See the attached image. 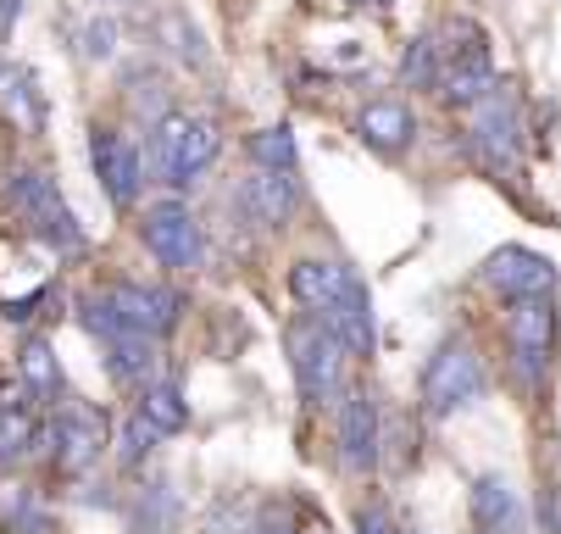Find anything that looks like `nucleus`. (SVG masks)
<instances>
[{
  "label": "nucleus",
  "instance_id": "obj_8",
  "mask_svg": "<svg viewBox=\"0 0 561 534\" xmlns=\"http://www.w3.org/2000/svg\"><path fill=\"white\" fill-rule=\"evenodd\" d=\"M289 295L300 300L306 313H340V307H373L367 284L345 268V262H323V257H300L289 268Z\"/></svg>",
  "mask_w": 561,
  "mask_h": 534
},
{
  "label": "nucleus",
  "instance_id": "obj_30",
  "mask_svg": "<svg viewBox=\"0 0 561 534\" xmlns=\"http://www.w3.org/2000/svg\"><path fill=\"white\" fill-rule=\"evenodd\" d=\"M539 523H545V534H561V490L539 496Z\"/></svg>",
  "mask_w": 561,
  "mask_h": 534
},
{
  "label": "nucleus",
  "instance_id": "obj_26",
  "mask_svg": "<svg viewBox=\"0 0 561 534\" xmlns=\"http://www.w3.org/2000/svg\"><path fill=\"white\" fill-rule=\"evenodd\" d=\"M156 440H162V434H156V429H150V423H145V418L134 412V418L123 423V445H117V463H123V468H139L145 456H150V445H156Z\"/></svg>",
  "mask_w": 561,
  "mask_h": 534
},
{
  "label": "nucleus",
  "instance_id": "obj_10",
  "mask_svg": "<svg viewBox=\"0 0 561 534\" xmlns=\"http://www.w3.org/2000/svg\"><path fill=\"white\" fill-rule=\"evenodd\" d=\"M383 456V412L367 390H351L340 401V463L345 474H373Z\"/></svg>",
  "mask_w": 561,
  "mask_h": 534
},
{
  "label": "nucleus",
  "instance_id": "obj_19",
  "mask_svg": "<svg viewBox=\"0 0 561 534\" xmlns=\"http://www.w3.org/2000/svg\"><path fill=\"white\" fill-rule=\"evenodd\" d=\"M501 84H495V67H490V50H472V56H456L445 61V79H439V95L450 106H478L490 101Z\"/></svg>",
  "mask_w": 561,
  "mask_h": 534
},
{
  "label": "nucleus",
  "instance_id": "obj_31",
  "mask_svg": "<svg viewBox=\"0 0 561 534\" xmlns=\"http://www.w3.org/2000/svg\"><path fill=\"white\" fill-rule=\"evenodd\" d=\"M39 300H45V289H39V295H23V300H7V318H12V323H28Z\"/></svg>",
  "mask_w": 561,
  "mask_h": 534
},
{
  "label": "nucleus",
  "instance_id": "obj_22",
  "mask_svg": "<svg viewBox=\"0 0 561 534\" xmlns=\"http://www.w3.org/2000/svg\"><path fill=\"white\" fill-rule=\"evenodd\" d=\"M18 373H23V385L34 401H56L61 396V362L50 351V340H28L23 356H18Z\"/></svg>",
  "mask_w": 561,
  "mask_h": 534
},
{
  "label": "nucleus",
  "instance_id": "obj_25",
  "mask_svg": "<svg viewBox=\"0 0 561 534\" xmlns=\"http://www.w3.org/2000/svg\"><path fill=\"white\" fill-rule=\"evenodd\" d=\"M251 162L256 168H273V173H295V128L289 123L256 128L251 134Z\"/></svg>",
  "mask_w": 561,
  "mask_h": 534
},
{
  "label": "nucleus",
  "instance_id": "obj_24",
  "mask_svg": "<svg viewBox=\"0 0 561 534\" xmlns=\"http://www.w3.org/2000/svg\"><path fill=\"white\" fill-rule=\"evenodd\" d=\"M156 39H162L184 67H206V39H201V29L184 12H162V18H156Z\"/></svg>",
  "mask_w": 561,
  "mask_h": 534
},
{
  "label": "nucleus",
  "instance_id": "obj_6",
  "mask_svg": "<svg viewBox=\"0 0 561 534\" xmlns=\"http://www.w3.org/2000/svg\"><path fill=\"white\" fill-rule=\"evenodd\" d=\"M45 440L56 451V468L61 474H90L101 463V451H106V412L90 407V401H67L45 423Z\"/></svg>",
  "mask_w": 561,
  "mask_h": 534
},
{
  "label": "nucleus",
  "instance_id": "obj_14",
  "mask_svg": "<svg viewBox=\"0 0 561 534\" xmlns=\"http://www.w3.org/2000/svg\"><path fill=\"white\" fill-rule=\"evenodd\" d=\"M239 212H245L256 228H284L295 217V173H273V168H256L245 184H239Z\"/></svg>",
  "mask_w": 561,
  "mask_h": 534
},
{
  "label": "nucleus",
  "instance_id": "obj_27",
  "mask_svg": "<svg viewBox=\"0 0 561 534\" xmlns=\"http://www.w3.org/2000/svg\"><path fill=\"white\" fill-rule=\"evenodd\" d=\"M84 56H90V61H112V56H117V23H101V18H95V23L84 29Z\"/></svg>",
  "mask_w": 561,
  "mask_h": 534
},
{
  "label": "nucleus",
  "instance_id": "obj_1",
  "mask_svg": "<svg viewBox=\"0 0 561 534\" xmlns=\"http://www.w3.org/2000/svg\"><path fill=\"white\" fill-rule=\"evenodd\" d=\"M284 345H289V367H295V385H300V401L306 407H334L345 401V340L317 318V313H300L289 329H284Z\"/></svg>",
  "mask_w": 561,
  "mask_h": 534
},
{
  "label": "nucleus",
  "instance_id": "obj_13",
  "mask_svg": "<svg viewBox=\"0 0 561 534\" xmlns=\"http://www.w3.org/2000/svg\"><path fill=\"white\" fill-rule=\"evenodd\" d=\"M472 145L484 150L490 168H517V101L506 84L472 106Z\"/></svg>",
  "mask_w": 561,
  "mask_h": 534
},
{
  "label": "nucleus",
  "instance_id": "obj_7",
  "mask_svg": "<svg viewBox=\"0 0 561 534\" xmlns=\"http://www.w3.org/2000/svg\"><path fill=\"white\" fill-rule=\"evenodd\" d=\"M506 340H512V356H517V373L523 385H545L550 378V362H556V300H517L506 313Z\"/></svg>",
  "mask_w": 561,
  "mask_h": 534
},
{
  "label": "nucleus",
  "instance_id": "obj_9",
  "mask_svg": "<svg viewBox=\"0 0 561 534\" xmlns=\"http://www.w3.org/2000/svg\"><path fill=\"white\" fill-rule=\"evenodd\" d=\"M478 279H484V289H495L501 300H545L556 289V262L528 251V246H501L484 257V268H478Z\"/></svg>",
  "mask_w": 561,
  "mask_h": 534
},
{
  "label": "nucleus",
  "instance_id": "obj_28",
  "mask_svg": "<svg viewBox=\"0 0 561 534\" xmlns=\"http://www.w3.org/2000/svg\"><path fill=\"white\" fill-rule=\"evenodd\" d=\"M356 534H400V529H394V518H389L383 501H367V507L356 512Z\"/></svg>",
  "mask_w": 561,
  "mask_h": 534
},
{
  "label": "nucleus",
  "instance_id": "obj_16",
  "mask_svg": "<svg viewBox=\"0 0 561 534\" xmlns=\"http://www.w3.org/2000/svg\"><path fill=\"white\" fill-rule=\"evenodd\" d=\"M356 139H362L367 150H378V157H400V150L417 139V117L400 106V101H373V106H362V117H356Z\"/></svg>",
  "mask_w": 561,
  "mask_h": 534
},
{
  "label": "nucleus",
  "instance_id": "obj_2",
  "mask_svg": "<svg viewBox=\"0 0 561 534\" xmlns=\"http://www.w3.org/2000/svg\"><path fill=\"white\" fill-rule=\"evenodd\" d=\"M222 150V134L211 117H184L168 112L162 123H150V150H145V173L162 179V184H195Z\"/></svg>",
  "mask_w": 561,
  "mask_h": 534
},
{
  "label": "nucleus",
  "instance_id": "obj_5",
  "mask_svg": "<svg viewBox=\"0 0 561 534\" xmlns=\"http://www.w3.org/2000/svg\"><path fill=\"white\" fill-rule=\"evenodd\" d=\"M139 235H145V251L162 262V268H173V273H190L206 257L201 223H195V212L184 201H156L145 212V223H139Z\"/></svg>",
  "mask_w": 561,
  "mask_h": 534
},
{
  "label": "nucleus",
  "instance_id": "obj_20",
  "mask_svg": "<svg viewBox=\"0 0 561 534\" xmlns=\"http://www.w3.org/2000/svg\"><path fill=\"white\" fill-rule=\"evenodd\" d=\"M156 434H184L190 429V401L184 390L173 385V378H150V385H139V407H134Z\"/></svg>",
  "mask_w": 561,
  "mask_h": 534
},
{
  "label": "nucleus",
  "instance_id": "obj_11",
  "mask_svg": "<svg viewBox=\"0 0 561 534\" xmlns=\"http://www.w3.org/2000/svg\"><path fill=\"white\" fill-rule=\"evenodd\" d=\"M90 162H95V179L106 190L112 206H134L139 201V184H145V157L117 134V128H95L90 134Z\"/></svg>",
  "mask_w": 561,
  "mask_h": 534
},
{
  "label": "nucleus",
  "instance_id": "obj_23",
  "mask_svg": "<svg viewBox=\"0 0 561 534\" xmlns=\"http://www.w3.org/2000/svg\"><path fill=\"white\" fill-rule=\"evenodd\" d=\"M439 79H445V56H439V39L423 34L407 45V56H400V84L407 90H434L439 95Z\"/></svg>",
  "mask_w": 561,
  "mask_h": 534
},
{
  "label": "nucleus",
  "instance_id": "obj_18",
  "mask_svg": "<svg viewBox=\"0 0 561 534\" xmlns=\"http://www.w3.org/2000/svg\"><path fill=\"white\" fill-rule=\"evenodd\" d=\"M0 112H7L12 128H23V134L45 128V90L34 79V67H18V61L0 67Z\"/></svg>",
  "mask_w": 561,
  "mask_h": 534
},
{
  "label": "nucleus",
  "instance_id": "obj_4",
  "mask_svg": "<svg viewBox=\"0 0 561 534\" xmlns=\"http://www.w3.org/2000/svg\"><path fill=\"white\" fill-rule=\"evenodd\" d=\"M478 396H484V362H478V351L467 340H445L423 367V412L450 418L456 407H467Z\"/></svg>",
  "mask_w": 561,
  "mask_h": 534
},
{
  "label": "nucleus",
  "instance_id": "obj_21",
  "mask_svg": "<svg viewBox=\"0 0 561 534\" xmlns=\"http://www.w3.org/2000/svg\"><path fill=\"white\" fill-rule=\"evenodd\" d=\"M106 367L112 378H123V385H150V367H156V340L150 334H123L106 345Z\"/></svg>",
  "mask_w": 561,
  "mask_h": 534
},
{
  "label": "nucleus",
  "instance_id": "obj_17",
  "mask_svg": "<svg viewBox=\"0 0 561 534\" xmlns=\"http://www.w3.org/2000/svg\"><path fill=\"white\" fill-rule=\"evenodd\" d=\"M472 529L478 534H517V529H528L523 501H517V490L501 474H484L472 485Z\"/></svg>",
  "mask_w": 561,
  "mask_h": 534
},
{
  "label": "nucleus",
  "instance_id": "obj_34",
  "mask_svg": "<svg viewBox=\"0 0 561 534\" xmlns=\"http://www.w3.org/2000/svg\"><path fill=\"white\" fill-rule=\"evenodd\" d=\"M400 534H407V529H400ZM412 534H417V529H412Z\"/></svg>",
  "mask_w": 561,
  "mask_h": 534
},
{
  "label": "nucleus",
  "instance_id": "obj_32",
  "mask_svg": "<svg viewBox=\"0 0 561 534\" xmlns=\"http://www.w3.org/2000/svg\"><path fill=\"white\" fill-rule=\"evenodd\" d=\"M18 18H23V0H0V39L18 29Z\"/></svg>",
  "mask_w": 561,
  "mask_h": 534
},
{
  "label": "nucleus",
  "instance_id": "obj_3",
  "mask_svg": "<svg viewBox=\"0 0 561 534\" xmlns=\"http://www.w3.org/2000/svg\"><path fill=\"white\" fill-rule=\"evenodd\" d=\"M12 212L34 228L50 251H61V257L84 251V228L72 223V212H67V201H61V190H56L50 173H39V168L12 173Z\"/></svg>",
  "mask_w": 561,
  "mask_h": 534
},
{
  "label": "nucleus",
  "instance_id": "obj_33",
  "mask_svg": "<svg viewBox=\"0 0 561 534\" xmlns=\"http://www.w3.org/2000/svg\"><path fill=\"white\" fill-rule=\"evenodd\" d=\"M351 7H373V0H351Z\"/></svg>",
  "mask_w": 561,
  "mask_h": 534
},
{
  "label": "nucleus",
  "instance_id": "obj_29",
  "mask_svg": "<svg viewBox=\"0 0 561 534\" xmlns=\"http://www.w3.org/2000/svg\"><path fill=\"white\" fill-rule=\"evenodd\" d=\"M256 534H300V529H295L289 507H267V512L256 518Z\"/></svg>",
  "mask_w": 561,
  "mask_h": 534
},
{
  "label": "nucleus",
  "instance_id": "obj_15",
  "mask_svg": "<svg viewBox=\"0 0 561 534\" xmlns=\"http://www.w3.org/2000/svg\"><path fill=\"white\" fill-rule=\"evenodd\" d=\"M39 412H34V396L28 385H12L0 390V468H18L23 456L39 445Z\"/></svg>",
  "mask_w": 561,
  "mask_h": 534
},
{
  "label": "nucleus",
  "instance_id": "obj_12",
  "mask_svg": "<svg viewBox=\"0 0 561 534\" xmlns=\"http://www.w3.org/2000/svg\"><path fill=\"white\" fill-rule=\"evenodd\" d=\"M106 300H112V313L123 318V329L150 334V340L173 334V323H179V313H184V300H179L173 289H156V284H112Z\"/></svg>",
  "mask_w": 561,
  "mask_h": 534
}]
</instances>
